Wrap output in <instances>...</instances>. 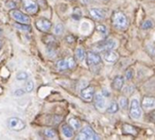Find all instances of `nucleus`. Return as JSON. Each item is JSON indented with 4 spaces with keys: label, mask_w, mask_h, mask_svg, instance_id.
Masks as SVG:
<instances>
[{
    "label": "nucleus",
    "mask_w": 155,
    "mask_h": 140,
    "mask_svg": "<svg viewBox=\"0 0 155 140\" xmlns=\"http://www.w3.org/2000/svg\"><path fill=\"white\" fill-rule=\"evenodd\" d=\"M25 94V91L23 90V89H17L15 92V95L16 96V97H21L22 95H24Z\"/></svg>",
    "instance_id": "35"
},
{
    "label": "nucleus",
    "mask_w": 155,
    "mask_h": 140,
    "mask_svg": "<svg viewBox=\"0 0 155 140\" xmlns=\"http://www.w3.org/2000/svg\"><path fill=\"white\" fill-rule=\"evenodd\" d=\"M35 27L41 31V32H45L47 33L48 31H50V29L52 28V22L46 18H39L37 20H35Z\"/></svg>",
    "instance_id": "7"
},
{
    "label": "nucleus",
    "mask_w": 155,
    "mask_h": 140,
    "mask_svg": "<svg viewBox=\"0 0 155 140\" xmlns=\"http://www.w3.org/2000/svg\"><path fill=\"white\" fill-rule=\"evenodd\" d=\"M153 26V23L152 20H149V19L145 20V21L143 23V25H142V28H143V30L150 29V28H152Z\"/></svg>",
    "instance_id": "28"
},
{
    "label": "nucleus",
    "mask_w": 155,
    "mask_h": 140,
    "mask_svg": "<svg viewBox=\"0 0 155 140\" xmlns=\"http://www.w3.org/2000/svg\"><path fill=\"white\" fill-rule=\"evenodd\" d=\"M119 106H120V108H123V109L127 108V107H128V99H127L126 97H122L119 99Z\"/></svg>",
    "instance_id": "27"
},
{
    "label": "nucleus",
    "mask_w": 155,
    "mask_h": 140,
    "mask_svg": "<svg viewBox=\"0 0 155 140\" xmlns=\"http://www.w3.org/2000/svg\"><path fill=\"white\" fill-rule=\"evenodd\" d=\"M94 105H95L96 108H98V109H104L105 108V100H104V95L98 93V94L94 95Z\"/></svg>",
    "instance_id": "13"
},
{
    "label": "nucleus",
    "mask_w": 155,
    "mask_h": 140,
    "mask_svg": "<svg viewBox=\"0 0 155 140\" xmlns=\"http://www.w3.org/2000/svg\"><path fill=\"white\" fill-rule=\"evenodd\" d=\"M61 130L65 138H71L74 137V128L70 125H63L61 128Z\"/></svg>",
    "instance_id": "17"
},
{
    "label": "nucleus",
    "mask_w": 155,
    "mask_h": 140,
    "mask_svg": "<svg viewBox=\"0 0 155 140\" xmlns=\"http://www.w3.org/2000/svg\"><path fill=\"white\" fill-rule=\"evenodd\" d=\"M76 138L80 140H95L99 139L100 138L95 134V132L90 127L87 126L82 128V130L80 131Z\"/></svg>",
    "instance_id": "2"
},
{
    "label": "nucleus",
    "mask_w": 155,
    "mask_h": 140,
    "mask_svg": "<svg viewBox=\"0 0 155 140\" xmlns=\"http://www.w3.org/2000/svg\"><path fill=\"white\" fill-rule=\"evenodd\" d=\"M124 79L122 76H117L114 77V81H113V84H112V87L116 90V91H120L123 87H124Z\"/></svg>",
    "instance_id": "14"
},
{
    "label": "nucleus",
    "mask_w": 155,
    "mask_h": 140,
    "mask_svg": "<svg viewBox=\"0 0 155 140\" xmlns=\"http://www.w3.org/2000/svg\"><path fill=\"white\" fill-rule=\"evenodd\" d=\"M54 33L56 35V36H61L63 33H64V26L62 24L58 23L55 25L54 28Z\"/></svg>",
    "instance_id": "25"
},
{
    "label": "nucleus",
    "mask_w": 155,
    "mask_h": 140,
    "mask_svg": "<svg viewBox=\"0 0 155 140\" xmlns=\"http://www.w3.org/2000/svg\"><path fill=\"white\" fill-rule=\"evenodd\" d=\"M86 61H87L88 66L95 67V66H98V65L101 64L102 58H101L99 54H97L95 52H93V51H90L86 55Z\"/></svg>",
    "instance_id": "8"
},
{
    "label": "nucleus",
    "mask_w": 155,
    "mask_h": 140,
    "mask_svg": "<svg viewBox=\"0 0 155 140\" xmlns=\"http://www.w3.org/2000/svg\"><path fill=\"white\" fill-rule=\"evenodd\" d=\"M11 17L13 19H15V21L19 22V23H22V24H27L29 25L30 22H31V19H30V16L27 15L26 14L19 11V10H16V9H12L10 12H9Z\"/></svg>",
    "instance_id": "3"
},
{
    "label": "nucleus",
    "mask_w": 155,
    "mask_h": 140,
    "mask_svg": "<svg viewBox=\"0 0 155 140\" xmlns=\"http://www.w3.org/2000/svg\"><path fill=\"white\" fill-rule=\"evenodd\" d=\"M75 56L79 61H84L86 57L85 50L83 47H77L75 50Z\"/></svg>",
    "instance_id": "18"
},
{
    "label": "nucleus",
    "mask_w": 155,
    "mask_h": 140,
    "mask_svg": "<svg viewBox=\"0 0 155 140\" xmlns=\"http://www.w3.org/2000/svg\"><path fill=\"white\" fill-rule=\"evenodd\" d=\"M96 30H97L100 34H102L103 36H105V35L107 34V28H106V26H104V25H98V26H96Z\"/></svg>",
    "instance_id": "30"
},
{
    "label": "nucleus",
    "mask_w": 155,
    "mask_h": 140,
    "mask_svg": "<svg viewBox=\"0 0 155 140\" xmlns=\"http://www.w3.org/2000/svg\"><path fill=\"white\" fill-rule=\"evenodd\" d=\"M117 46V42L114 39H108L103 42H100L95 46V49L98 51H106L114 49Z\"/></svg>",
    "instance_id": "6"
},
{
    "label": "nucleus",
    "mask_w": 155,
    "mask_h": 140,
    "mask_svg": "<svg viewBox=\"0 0 155 140\" xmlns=\"http://www.w3.org/2000/svg\"><path fill=\"white\" fill-rule=\"evenodd\" d=\"M150 118H151V120H153V122H155V111H153L150 114Z\"/></svg>",
    "instance_id": "36"
},
{
    "label": "nucleus",
    "mask_w": 155,
    "mask_h": 140,
    "mask_svg": "<svg viewBox=\"0 0 155 140\" xmlns=\"http://www.w3.org/2000/svg\"><path fill=\"white\" fill-rule=\"evenodd\" d=\"M142 105L144 108L149 109V108H153L155 107V98L153 97H145L143 99Z\"/></svg>",
    "instance_id": "16"
},
{
    "label": "nucleus",
    "mask_w": 155,
    "mask_h": 140,
    "mask_svg": "<svg viewBox=\"0 0 155 140\" xmlns=\"http://www.w3.org/2000/svg\"><path fill=\"white\" fill-rule=\"evenodd\" d=\"M103 95H104V97H109L110 96V93L106 89H104L103 90Z\"/></svg>",
    "instance_id": "37"
},
{
    "label": "nucleus",
    "mask_w": 155,
    "mask_h": 140,
    "mask_svg": "<svg viewBox=\"0 0 155 140\" xmlns=\"http://www.w3.org/2000/svg\"><path fill=\"white\" fill-rule=\"evenodd\" d=\"M33 89H34V82L32 80H28L25 83V92L30 93L33 91Z\"/></svg>",
    "instance_id": "31"
},
{
    "label": "nucleus",
    "mask_w": 155,
    "mask_h": 140,
    "mask_svg": "<svg viewBox=\"0 0 155 140\" xmlns=\"http://www.w3.org/2000/svg\"><path fill=\"white\" fill-rule=\"evenodd\" d=\"M94 97V87H86L81 90V97L87 102H91Z\"/></svg>",
    "instance_id": "10"
},
{
    "label": "nucleus",
    "mask_w": 155,
    "mask_h": 140,
    "mask_svg": "<svg viewBox=\"0 0 155 140\" xmlns=\"http://www.w3.org/2000/svg\"><path fill=\"white\" fill-rule=\"evenodd\" d=\"M132 77H133V70L128 69V70L125 72V78H126L127 80H129V79H131Z\"/></svg>",
    "instance_id": "33"
},
{
    "label": "nucleus",
    "mask_w": 155,
    "mask_h": 140,
    "mask_svg": "<svg viewBox=\"0 0 155 140\" xmlns=\"http://www.w3.org/2000/svg\"><path fill=\"white\" fill-rule=\"evenodd\" d=\"M112 23L117 29H125L128 25V20L123 12L115 11L112 15Z\"/></svg>",
    "instance_id": "1"
},
{
    "label": "nucleus",
    "mask_w": 155,
    "mask_h": 140,
    "mask_svg": "<svg viewBox=\"0 0 155 140\" xmlns=\"http://www.w3.org/2000/svg\"><path fill=\"white\" fill-rule=\"evenodd\" d=\"M69 125L74 129V130H78L81 128V122L78 118H71L69 119Z\"/></svg>",
    "instance_id": "19"
},
{
    "label": "nucleus",
    "mask_w": 155,
    "mask_h": 140,
    "mask_svg": "<svg viewBox=\"0 0 155 140\" xmlns=\"http://www.w3.org/2000/svg\"><path fill=\"white\" fill-rule=\"evenodd\" d=\"M118 110H119V104H117L116 102H112L111 104H110V106L108 107V108H107V113H109V114H115V113H117L118 112Z\"/></svg>",
    "instance_id": "22"
},
{
    "label": "nucleus",
    "mask_w": 155,
    "mask_h": 140,
    "mask_svg": "<svg viewBox=\"0 0 155 140\" xmlns=\"http://www.w3.org/2000/svg\"><path fill=\"white\" fill-rule=\"evenodd\" d=\"M89 13H90V15L95 20H103L105 18V13L102 9L92 8V9H90Z\"/></svg>",
    "instance_id": "12"
},
{
    "label": "nucleus",
    "mask_w": 155,
    "mask_h": 140,
    "mask_svg": "<svg viewBox=\"0 0 155 140\" xmlns=\"http://www.w3.org/2000/svg\"><path fill=\"white\" fill-rule=\"evenodd\" d=\"M73 1H75V0H73Z\"/></svg>",
    "instance_id": "41"
},
{
    "label": "nucleus",
    "mask_w": 155,
    "mask_h": 140,
    "mask_svg": "<svg viewBox=\"0 0 155 140\" xmlns=\"http://www.w3.org/2000/svg\"><path fill=\"white\" fill-rule=\"evenodd\" d=\"M44 135L47 138H56V131L51 128H45L44 130Z\"/></svg>",
    "instance_id": "23"
},
{
    "label": "nucleus",
    "mask_w": 155,
    "mask_h": 140,
    "mask_svg": "<svg viewBox=\"0 0 155 140\" xmlns=\"http://www.w3.org/2000/svg\"><path fill=\"white\" fill-rule=\"evenodd\" d=\"M74 40H75V39H74V37L72 35H69V36H67L65 37V41L68 42V43H70V44L73 43V42H74Z\"/></svg>",
    "instance_id": "34"
},
{
    "label": "nucleus",
    "mask_w": 155,
    "mask_h": 140,
    "mask_svg": "<svg viewBox=\"0 0 155 140\" xmlns=\"http://www.w3.org/2000/svg\"><path fill=\"white\" fill-rule=\"evenodd\" d=\"M7 126H8V128L11 130H14V131H21V130L25 129V123L23 120H21V119H19L17 118H11L7 121Z\"/></svg>",
    "instance_id": "5"
},
{
    "label": "nucleus",
    "mask_w": 155,
    "mask_h": 140,
    "mask_svg": "<svg viewBox=\"0 0 155 140\" xmlns=\"http://www.w3.org/2000/svg\"><path fill=\"white\" fill-rule=\"evenodd\" d=\"M23 5L24 9L31 15L36 14L39 9L38 5L34 0H23Z\"/></svg>",
    "instance_id": "9"
},
{
    "label": "nucleus",
    "mask_w": 155,
    "mask_h": 140,
    "mask_svg": "<svg viewBox=\"0 0 155 140\" xmlns=\"http://www.w3.org/2000/svg\"><path fill=\"white\" fill-rule=\"evenodd\" d=\"M146 48H147V51L148 53L152 56L155 57V46L153 43H149L147 46H146Z\"/></svg>",
    "instance_id": "29"
},
{
    "label": "nucleus",
    "mask_w": 155,
    "mask_h": 140,
    "mask_svg": "<svg viewBox=\"0 0 155 140\" xmlns=\"http://www.w3.org/2000/svg\"><path fill=\"white\" fill-rule=\"evenodd\" d=\"M2 34V31H1V29H0V35Z\"/></svg>",
    "instance_id": "40"
},
{
    "label": "nucleus",
    "mask_w": 155,
    "mask_h": 140,
    "mask_svg": "<svg viewBox=\"0 0 155 140\" xmlns=\"http://www.w3.org/2000/svg\"><path fill=\"white\" fill-rule=\"evenodd\" d=\"M27 77H28L27 73L24 72V71H22V72L20 71L16 75V79H18V80H25V79H27Z\"/></svg>",
    "instance_id": "32"
},
{
    "label": "nucleus",
    "mask_w": 155,
    "mask_h": 140,
    "mask_svg": "<svg viewBox=\"0 0 155 140\" xmlns=\"http://www.w3.org/2000/svg\"><path fill=\"white\" fill-rule=\"evenodd\" d=\"M130 116L134 119H139L142 117V109L140 107V102L138 99L134 98L130 104Z\"/></svg>",
    "instance_id": "4"
},
{
    "label": "nucleus",
    "mask_w": 155,
    "mask_h": 140,
    "mask_svg": "<svg viewBox=\"0 0 155 140\" xmlns=\"http://www.w3.org/2000/svg\"><path fill=\"white\" fill-rule=\"evenodd\" d=\"M14 26L21 31H25V32L31 31V26H30V25H27V24H22V23L17 22V23L14 24Z\"/></svg>",
    "instance_id": "21"
},
{
    "label": "nucleus",
    "mask_w": 155,
    "mask_h": 140,
    "mask_svg": "<svg viewBox=\"0 0 155 140\" xmlns=\"http://www.w3.org/2000/svg\"><path fill=\"white\" fill-rule=\"evenodd\" d=\"M56 67H57L58 70H61V71H64V70L68 69L66 59H61V60H59V61L56 63Z\"/></svg>",
    "instance_id": "24"
},
{
    "label": "nucleus",
    "mask_w": 155,
    "mask_h": 140,
    "mask_svg": "<svg viewBox=\"0 0 155 140\" xmlns=\"http://www.w3.org/2000/svg\"><path fill=\"white\" fill-rule=\"evenodd\" d=\"M1 46H2V43H1V41H0V49H1Z\"/></svg>",
    "instance_id": "38"
},
{
    "label": "nucleus",
    "mask_w": 155,
    "mask_h": 140,
    "mask_svg": "<svg viewBox=\"0 0 155 140\" xmlns=\"http://www.w3.org/2000/svg\"><path fill=\"white\" fill-rule=\"evenodd\" d=\"M123 133L124 134H127V135H133V136H136L138 131L137 129L132 126V125H129V124H124L123 126Z\"/></svg>",
    "instance_id": "15"
},
{
    "label": "nucleus",
    "mask_w": 155,
    "mask_h": 140,
    "mask_svg": "<svg viewBox=\"0 0 155 140\" xmlns=\"http://www.w3.org/2000/svg\"><path fill=\"white\" fill-rule=\"evenodd\" d=\"M66 62H67V67L68 69H74L76 67V62L74 60V58L73 56H69L66 58Z\"/></svg>",
    "instance_id": "26"
},
{
    "label": "nucleus",
    "mask_w": 155,
    "mask_h": 140,
    "mask_svg": "<svg viewBox=\"0 0 155 140\" xmlns=\"http://www.w3.org/2000/svg\"><path fill=\"white\" fill-rule=\"evenodd\" d=\"M15 2H20L21 0H15Z\"/></svg>",
    "instance_id": "39"
},
{
    "label": "nucleus",
    "mask_w": 155,
    "mask_h": 140,
    "mask_svg": "<svg viewBox=\"0 0 155 140\" xmlns=\"http://www.w3.org/2000/svg\"><path fill=\"white\" fill-rule=\"evenodd\" d=\"M118 57H119L118 54L115 51H114V49H112V50H106L104 53V59L107 63H110V64L115 63L118 60Z\"/></svg>",
    "instance_id": "11"
},
{
    "label": "nucleus",
    "mask_w": 155,
    "mask_h": 140,
    "mask_svg": "<svg viewBox=\"0 0 155 140\" xmlns=\"http://www.w3.org/2000/svg\"><path fill=\"white\" fill-rule=\"evenodd\" d=\"M43 41H44L47 46H52V47H53V46H54V44L57 43L56 39H55L53 36H50V35H47V36H45V37H43Z\"/></svg>",
    "instance_id": "20"
}]
</instances>
